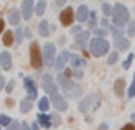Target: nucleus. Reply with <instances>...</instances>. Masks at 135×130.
Here are the masks:
<instances>
[{"label":"nucleus","instance_id":"obj_1","mask_svg":"<svg viewBox=\"0 0 135 130\" xmlns=\"http://www.w3.org/2000/svg\"><path fill=\"white\" fill-rule=\"evenodd\" d=\"M58 83L63 87V92H64V95L68 99H78L79 95L83 94V87H81L79 84H76V83H73L71 79L64 78L63 74L58 76Z\"/></svg>","mask_w":135,"mask_h":130},{"label":"nucleus","instance_id":"obj_2","mask_svg":"<svg viewBox=\"0 0 135 130\" xmlns=\"http://www.w3.org/2000/svg\"><path fill=\"white\" fill-rule=\"evenodd\" d=\"M112 20H114V26H117V28L129 23L130 13L124 3H115V7L112 8Z\"/></svg>","mask_w":135,"mask_h":130},{"label":"nucleus","instance_id":"obj_3","mask_svg":"<svg viewBox=\"0 0 135 130\" xmlns=\"http://www.w3.org/2000/svg\"><path fill=\"white\" fill-rule=\"evenodd\" d=\"M109 43H107V40L104 38H92L91 43H89V53L92 54V56H104V54L109 51Z\"/></svg>","mask_w":135,"mask_h":130},{"label":"nucleus","instance_id":"obj_4","mask_svg":"<svg viewBox=\"0 0 135 130\" xmlns=\"http://www.w3.org/2000/svg\"><path fill=\"white\" fill-rule=\"evenodd\" d=\"M30 63L33 69H40L43 66V54L40 51V45L36 41H31L30 45Z\"/></svg>","mask_w":135,"mask_h":130},{"label":"nucleus","instance_id":"obj_5","mask_svg":"<svg viewBox=\"0 0 135 130\" xmlns=\"http://www.w3.org/2000/svg\"><path fill=\"white\" fill-rule=\"evenodd\" d=\"M41 54H43V64H46V66H53V64H55V59H56V48H55V45H53V43L43 45Z\"/></svg>","mask_w":135,"mask_h":130},{"label":"nucleus","instance_id":"obj_6","mask_svg":"<svg viewBox=\"0 0 135 130\" xmlns=\"http://www.w3.org/2000/svg\"><path fill=\"white\" fill-rule=\"evenodd\" d=\"M97 104H99V95L97 94L87 95V97H84L79 102V112H89L91 109L97 107Z\"/></svg>","mask_w":135,"mask_h":130},{"label":"nucleus","instance_id":"obj_7","mask_svg":"<svg viewBox=\"0 0 135 130\" xmlns=\"http://www.w3.org/2000/svg\"><path fill=\"white\" fill-rule=\"evenodd\" d=\"M23 86H25V89H26V92H28V99H30V100H33V99L38 97L36 83H35L31 78H25V79H23Z\"/></svg>","mask_w":135,"mask_h":130},{"label":"nucleus","instance_id":"obj_8","mask_svg":"<svg viewBox=\"0 0 135 130\" xmlns=\"http://www.w3.org/2000/svg\"><path fill=\"white\" fill-rule=\"evenodd\" d=\"M43 89H45V92H48L50 95L58 92V86H56L55 81H53V76H50V74H45L43 76Z\"/></svg>","mask_w":135,"mask_h":130},{"label":"nucleus","instance_id":"obj_9","mask_svg":"<svg viewBox=\"0 0 135 130\" xmlns=\"http://www.w3.org/2000/svg\"><path fill=\"white\" fill-rule=\"evenodd\" d=\"M59 20H61V25H63V26H71V25H73L74 12H73L71 7H66V8L59 13Z\"/></svg>","mask_w":135,"mask_h":130},{"label":"nucleus","instance_id":"obj_10","mask_svg":"<svg viewBox=\"0 0 135 130\" xmlns=\"http://www.w3.org/2000/svg\"><path fill=\"white\" fill-rule=\"evenodd\" d=\"M51 102H53V105H55L58 110H61V112H64V110H68V102H66V99L63 97L59 92H56V94H51Z\"/></svg>","mask_w":135,"mask_h":130},{"label":"nucleus","instance_id":"obj_11","mask_svg":"<svg viewBox=\"0 0 135 130\" xmlns=\"http://www.w3.org/2000/svg\"><path fill=\"white\" fill-rule=\"evenodd\" d=\"M69 59H71V53L69 51H61L58 54V58L55 59V69H58V71L64 69V66Z\"/></svg>","mask_w":135,"mask_h":130},{"label":"nucleus","instance_id":"obj_12","mask_svg":"<svg viewBox=\"0 0 135 130\" xmlns=\"http://www.w3.org/2000/svg\"><path fill=\"white\" fill-rule=\"evenodd\" d=\"M33 8H35V3L30 2V0H25L22 2V17L25 20H30L31 15H33Z\"/></svg>","mask_w":135,"mask_h":130},{"label":"nucleus","instance_id":"obj_13","mask_svg":"<svg viewBox=\"0 0 135 130\" xmlns=\"http://www.w3.org/2000/svg\"><path fill=\"white\" fill-rule=\"evenodd\" d=\"M89 41V31H81L74 36V48H84Z\"/></svg>","mask_w":135,"mask_h":130},{"label":"nucleus","instance_id":"obj_14","mask_svg":"<svg viewBox=\"0 0 135 130\" xmlns=\"http://www.w3.org/2000/svg\"><path fill=\"white\" fill-rule=\"evenodd\" d=\"M0 66H2L5 71L12 69V56H10L8 51H2V53H0Z\"/></svg>","mask_w":135,"mask_h":130},{"label":"nucleus","instance_id":"obj_15","mask_svg":"<svg viewBox=\"0 0 135 130\" xmlns=\"http://www.w3.org/2000/svg\"><path fill=\"white\" fill-rule=\"evenodd\" d=\"M87 18H89V8H87V5H79L78 12H76V20L79 23H83Z\"/></svg>","mask_w":135,"mask_h":130},{"label":"nucleus","instance_id":"obj_16","mask_svg":"<svg viewBox=\"0 0 135 130\" xmlns=\"http://www.w3.org/2000/svg\"><path fill=\"white\" fill-rule=\"evenodd\" d=\"M7 18H8V22H10L12 25H18L22 15H20L18 10H8V13H7Z\"/></svg>","mask_w":135,"mask_h":130},{"label":"nucleus","instance_id":"obj_17","mask_svg":"<svg viewBox=\"0 0 135 130\" xmlns=\"http://www.w3.org/2000/svg\"><path fill=\"white\" fill-rule=\"evenodd\" d=\"M129 46H130V41H129L127 38H119V40H115L117 53H119V51H125V50H129Z\"/></svg>","mask_w":135,"mask_h":130},{"label":"nucleus","instance_id":"obj_18","mask_svg":"<svg viewBox=\"0 0 135 130\" xmlns=\"http://www.w3.org/2000/svg\"><path fill=\"white\" fill-rule=\"evenodd\" d=\"M71 64L74 66V69H81L84 64H86V61H84V58H81V56H76V54H71Z\"/></svg>","mask_w":135,"mask_h":130},{"label":"nucleus","instance_id":"obj_19","mask_svg":"<svg viewBox=\"0 0 135 130\" xmlns=\"http://www.w3.org/2000/svg\"><path fill=\"white\" fill-rule=\"evenodd\" d=\"M124 87H125V81L122 78L117 79L115 83H114V91H115V94L119 95V97H122V95H124Z\"/></svg>","mask_w":135,"mask_h":130},{"label":"nucleus","instance_id":"obj_20","mask_svg":"<svg viewBox=\"0 0 135 130\" xmlns=\"http://www.w3.org/2000/svg\"><path fill=\"white\" fill-rule=\"evenodd\" d=\"M31 107H33V100H30L28 97H25L22 100V104H20V112H22V114H28L31 110Z\"/></svg>","mask_w":135,"mask_h":130},{"label":"nucleus","instance_id":"obj_21","mask_svg":"<svg viewBox=\"0 0 135 130\" xmlns=\"http://www.w3.org/2000/svg\"><path fill=\"white\" fill-rule=\"evenodd\" d=\"M38 31L41 36H48L50 35V23L46 22V20H43V22H40L38 25Z\"/></svg>","mask_w":135,"mask_h":130},{"label":"nucleus","instance_id":"obj_22","mask_svg":"<svg viewBox=\"0 0 135 130\" xmlns=\"http://www.w3.org/2000/svg\"><path fill=\"white\" fill-rule=\"evenodd\" d=\"M38 122H40V125H43L45 128H50L51 127V120H50V115H46V114H38Z\"/></svg>","mask_w":135,"mask_h":130},{"label":"nucleus","instance_id":"obj_23","mask_svg":"<svg viewBox=\"0 0 135 130\" xmlns=\"http://www.w3.org/2000/svg\"><path fill=\"white\" fill-rule=\"evenodd\" d=\"M13 31H5L3 33V38H2V41H3V45L5 46H12L13 45Z\"/></svg>","mask_w":135,"mask_h":130},{"label":"nucleus","instance_id":"obj_24","mask_svg":"<svg viewBox=\"0 0 135 130\" xmlns=\"http://www.w3.org/2000/svg\"><path fill=\"white\" fill-rule=\"evenodd\" d=\"M38 107H40V110H41V112H46L50 109V99L48 97H40Z\"/></svg>","mask_w":135,"mask_h":130},{"label":"nucleus","instance_id":"obj_25","mask_svg":"<svg viewBox=\"0 0 135 130\" xmlns=\"http://www.w3.org/2000/svg\"><path fill=\"white\" fill-rule=\"evenodd\" d=\"M50 120H51V125L53 127H59V125H61V117H59L58 114H51L50 115Z\"/></svg>","mask_w":135,"mask_h":130},{"label":"nucleus","instance_id":"obj_26","mask_svg":"<svg viewBox=\"0 0 135 130\" xmlns=\"http://www.w3.org/2000/svg\"><path fill=\"white\" fill-rule=\"evenodd\" d=\"M110 33L114 35V38H115V40H119V38H124V36H122V35H124L122 28H117V26H110Z\"/></svg>","mask_w":135,"mask_h":130},{"label":"nucleus","instance_id":"obj_27","mask_svg":"<svg viewBox=\"0 0 135 130\" xmlns=\"http://www.w3.org/2000/svg\"><path fill=\"white\" fill-rule=\"evenodd\" d=\"M45 7H46L45 2H38V3L35 5V12H36V15H43V13H45Z\"/></svg>","mask_w":135,"mask_h":130},{"label":"nucleus","instance_id":"obj_28","mask_svg":"<svg viewBox=\"0 0 135 130\" xmlns=\"http://www.w3.org/2000/svg\"><path fill=\"white\" fill-rule=\"evenodd\" d=\"M102 13H104V18L109 17V15H112V7H110V3H102Z\"/></svg>","mask_w":135,"mask_h":130},{"label":"nucleus","instance_id":"obj_29","mask_svg":"<svg viewBox=\"0 0 135 130\" xmlns=\"http://www.w3.org/2000/svg\"><path fill=\"white\" fill-rule=\"evenodd\" d=\"M133 58H135V56H133V53H130L129 56H127V59L122 63V68H124V69H129V66H130V63L133 61Z\"/></svg>","mask_w":135,"mask_h":130},{"label":"nucleus","instance_id":"obj_30","mask_svg":"<svg viewBox=\"0 0 135 130\" xmlns=\"http://www.w3.org/2000/svg\"><path fill=\"white\" fill-rule=\"evenodd\" d=\"M20 128H22V124H20L18 120H13L12 124L7 127V130H20Z\"/></svg>","mask_w":135,"mask_h":130},{"label":"nucleus","instance_id":"obj_31","mask_svg":"<svg viewBox=\"0 0 135 130\" xmlns=\"http://www.w3.org/2000/svg\"><path fill=\"white\" fill-rule=\"evenodd\" d=\"M117 59H119V53H117V51H114L110 56H109V59H107V63H109V64H115V63H117Z\"/></svg>","mask_w":135,"mask_h":130},{"label":"nucleus","instance_id":"obj_32","mask_svg":"<svg viewBox=\"0 0 135 130\" xmlns=\"http://www.w3.org/2000/svg\"><path fill=\"white\" fill-rule=\"evenodd\" d=\"M12 124V119L8 115H0V125H10Z\"/></svg>","mask_w":135,"mask_h":130},{"label":"nucleus","instance_id":"obj_33","mask_svg":"<svg viewBox=\"0 0 135 130\" xmlns=\"http://www.w3.org/2000/svg\"><path fill=\"white\" fill-rule=\"evenodd\" d=\"M89 26H91V28H94V26H96V12H89Z\"/></svg>","mask_w":135,"mask_h":130},{"label":"nucleus","instance_id":"obj_34","mask_svg":"<svg viewBox=\"0 0 135 130\" xmlns=\"http://www.w3.org/2000/svg\"><path fill=\"white\" fill-rule=\"evenodd\" d=\"M22 38H23V30H22V28H18V30L15 31V40H17V45L22 43Z\"/></svg>","mask_w":135,"mask_h":130},{"label":"nucleus","instance_id":"obj_35","mask_svg":"<svg viewBox=\"0 0 135 130\" xmlns=\"http://www.w3.org/2000/svg\"><path fill=\"white\" fill-rule=\"evenodd\" d=\"M94 35H96L97 38H102V36L107 35V33H105V30H102V28H96V30H94Z\"/></svg>","mask_w":135,"mask_h":130},{"label":"nucleus","instance_id":"obj_36","mask_svg":"<svg viewBox=\"0 0 135 130\" xmlns=\"http://www.w3.org/2000/svg\"><path fill=\"white\" fill-rule=\"evenodd\" d=\"M73 78L74 79H83V71H81V69H74L73 71Z\"/></svg>","mask_w":135,"mask_h":130},{"label":"nucleus","instance_id":"obj_37","mask_svg":"<svg viewBox=\"0 0 135 130\" xmlns=\"http://www.w3.org/2000/svg\"><path fill=\"white\" fill-rule=\"evenodd\" d=\"M13 87H15V81H13V79H12V81H10V83H8V84H7V86H5V91H7V92H8V94H10V92L13 91Z\"/></svg>","mask_w":135,"mask_h":130},{"label":"nucleus","instance_id":"obj_38","mask_svg":"<svg viewBox=\"0 0 135 130\" xmlns=\"http://www.w3.org/2000/svg\"><path fill=\"white\" fill-rule=\"evenodd\" d=\"M127 33H129V36H133L135 35V22H132L129 25V30H127Z\"/></svg>","mask_w":135,"mask_h":130},{"label":"nucleus","instance_id":"obj_39","mask_svg":"<svg viewBox=\"0 0 135 130\" xmlns=\"http://www.w3.org/2000/svg\"><path fill=\"white\" fill-rule=\"evenodd\" d=\"M133 95H135V79H133V83H132V86L129 87V97L132 99Z\"/></svg>","mask_w":135,"mask_h":130},{"label":"nucleus","instance_id":"obj_40","mask_svg":"<svg viewBox=\"0 0 135 130\" xmlns=\"http://www.w3.org/2000/svg\"><path fill=\"white\" fill-rule=\"evenodd\" d=\"M71 31L74 33V35H79V33L83 31V30H81V25H76V26H73V28H71Z\"/></svg>","mask_w":135,"mask_h":130},{"label":"nucleus","instance_id":"obj_41","mask_svg":"<svg viewBox=\"0 0 135 130\" xmlns=\"http://www.w3.org/2000/svg\"><path fill=\"white\" fill-rule=\"evenodd\" d=\"M23 36H26V38H31L33 36V33L30 31V28H25L23 30Z\"/></svg>","mask_w":135,"mask_h":130},{"label":"nucleus","instance_id":"obj_42","mask_svg":"<svg viewBox=\"0 0 135 130\" xmlns=\"http://www.w3.org/2000/svg\"><path fill=\"white\" fill-rule=\"evenodd\" d=\"M120 130H135V125L133 124H127V125H124Z\"/></svg>","mask_w":135,"mask_h":130},{"label":"nucleus","instance_id":"obj_43","mask_svg":"<svg viewBox=\"0 0 135 130\" xmlns=\"http://www.w3.org/2000/svg\"><path fill=\"white\" fill-rule=\"evenodd\" d=\"M102 26H104V28H110V25H109V20H107V18H104V20H102Z\"/></svg>","mask_w":135,"mask_h":130},{"label":"nucleus","instance_id":"obj_44","mask_svg":"<svg viewBox=\"0 0 135 130\" xmlns=\"http://www.w3.org/2000/svg\"><path fill=\"white\" fill-rule=\"evenodd\" d=\"M3 30H5V22L0 18V33H3Z\"/></svg>","mask_w":135,"mask_h":130},{"label":"nucleus","instance_id":"obj_45","mask_svg":"<svg viewBox=\"0 0 135 130\" xmlns=\"http://www.w3.org/2000/svg\"><path fill=\"white\" fill-rule=\"evenodd\" d=\"M5 87V79H3V76H0V91Z\"/></svg>","mask_w":135,"mask_h":130},{"label":"nucleus","instance_id":"obj_46","mask_svg":"<svg viewBox=\"0 0 135 130\" xmlns=\"http://www.w3.org/2000/svg\"><path fill=\"white\" fill-rule=\"evenodd\" d=\"M20 130H30V127L26 125V124H22V128H20Z\"/></svg>","mask_w":135,"mask_h":130},{"label":"nucleus","instance_id":"obj_47","mask_svg":"<svg viewBox=\"0 0 135 130\" xmlns=\"http://www.w3.org/2000/svg\"><path fill=\"white\" fill-rule=\"evenodd\" d=\"M100 130H107V124H102V127H100Z\"/></svg>","mask_w":135,"mask_h":130},{"label":"nucleus","instance_id":"obj_48","mask_svg":"<svg viewBox=\"0 0 135 130\" xmlns=\"http://www.w3.org/2000/svg\"><path fill=\"white\" fill-rule=\"evenodd\" d=\"M133 78H135V74H133Z\"/></svg>","mask_w":135,"mask_h":130}]
</instances>
